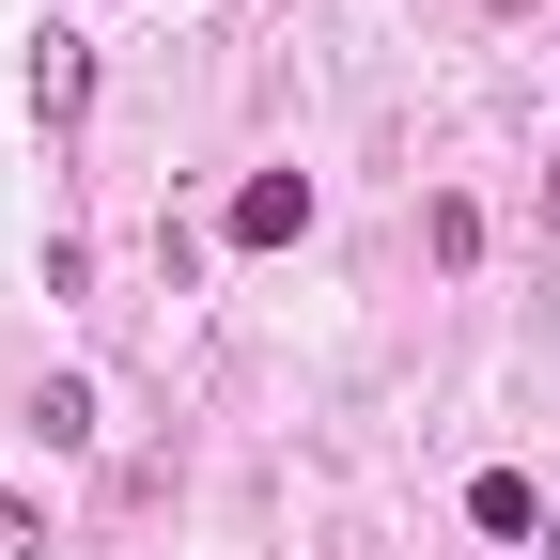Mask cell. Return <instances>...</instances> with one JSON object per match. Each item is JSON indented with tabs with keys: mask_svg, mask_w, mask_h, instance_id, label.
<instances>
[{
	"mask_svg": "<svg viewBox=\"0 0 560 560\" xmlns=\"http://www.w3.org/2000/svg\"><path fill=\"white\" fill-rule=\"evenodd\" d=\"M545 560H560V499H545Z\"/></svg>",
	"mask_w": 560,
	"mask_h": 560,
	"instance_id": "8992f818",
	"label": "cell"
},
{
	"mask_svg": "<svg viewBox=\"0 0 560 560\" xmlns=\"http://www.w3.org/2000/svg\"><path fill=\"white\" fill-rule=\"evenodd\" d=\"M79 109H94V47H79V32H32V125L62 140Z\"/></svg>",
	"mask_w": 560,
	"mask_h": 560,
	"instance_id": "6da1fadb",
	"label": "cell"
},
{
	"mask_svg": "<svg viewBox=\"0 0 560 560\" xmlns=\"http://www.w3.org/2000/svg\"><path fill=\"white\" fill-rule=\"evenodd\" d=\"M467 514H482V529H499V545H529V529H545V499H529V482H514V467H482V482H467Z\"/></svg>",
	"mask_w": 560,
	"mask_h": 560,
	"instance_id": "277c9868",
	"label": "cell"
},
{
	"mask_svg": "<svg viewBox=\"0 0 560 560\" xmlns=\"http://www.w3.org/2000/svg\"><path fill=\"white\" fill-rule=\"evenodd\" d=\"M32 436H47V452H94V389L47 374V389H32Z\"/></svg>",
	"mask_w": 560,
	"mask_h": 560,
	"instance_id": "3957f363",
	"label": "cell"
},
{
	"mask_svg": "<svg viewBox=\"0 0 560 560\" xmlns=\"http://www.w3.org/2000/svg\"><path fill=\"white\" fill-rule=\"evenodd\" d=\"M0 560H47V529H32V499H0Z\"/></svg>",
	"mask_w": 560,
	"mask_h": 560,
	"instance_id": "5b68a950",
	"label": "cell"
},
{
	"mask_svg": "<svg viewBox=\"0 0 560 560\" xmlns=\"http://www.w3.org/2000/svg\"><path fill=\"white\" fill-rule=\"evenodd\" d=\"M312 234V172H249L234 187V249H296Z\"/></svg>",
	"mask_w": 560,
	"mask_h": 560,
	"instance_id": "7a4b0ae2",
	"label": "cell"
}]
</instances>
